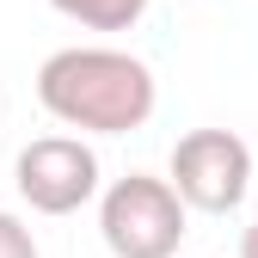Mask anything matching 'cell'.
<instances>
[{
	"label": "cell",
	"instance_id": "7",
	"mask_svg": "<svg viewBox=\"0 0 258 258\" xmlns=\"http://www.w3.org/2000/svg\"><path fill=\"white\" fill-rule=\"evenodd\" d=\"M240 258H258V221H252V228L240 234Z\"/></svg>",
	"mask_w": 258,
	"mask_h": 258
},
{
	"label": "cell",
	"instance_id": "6",
	"mask_svg": "<svg viewBox=\"0 0 258 258\" xmlns=\"http://www.w3.org/2000/svg\"><path fill=\"white\" fill-rule=\"evenodd\" d=\"M0 258H37V240L13 209H0Z\"/></svg>",
	"mask_w": 258,
	"mask_h": 258
},
{
	"label": "cell",
	"instance_id": "1",
	"mask_svg": "<svg viewBox=\"0 0 258 258\" xmlns=\"http://www.w3.org/2000/svg\"><path fill=\"white\" fill-rule=\"evenodd\" d=\"M37 105L68 129L129 136L154 117L160 86L142 55L105 49V43H74V49H55L37 68Z\"/></svg>",
	"mask_w": 258,
	"mask_h": 258
},
{
	"label": "cell",
	"instance_id": "4",
	"mask_svg": "<svg viewBox=\"0 0 258 258\" xmlns=\"http://www.w3.org/2000/svg\"><path fill=\"white\" fill-rule=\"evenodd\" d=\"M13 178L37 215H74L99 197V154L80 136H37L31 148H19Z\"/></svg>",
	"mask_w": 258,
	"mask_h": 258
},
{
	"label": "cell",
	"instance_id": "5",
	"mask_svg": "<svg viewBox=\"0 0 258 258\" xmlns=\"http://www.w3.org/2000/svg\"><path fill=\"white\" fill-rule=\"evenodd\" d=\"M49 7L61 19L86 25V31H129V25L148 13V0H49Z\"/></svg>",
	"mask_w": 258,
	"mask_h": 258
},
{
	"label": "cell",
	"instance_id": "2",
	"mask_svg": "<svg viewBox=\"0 0 258 258\" xmlns=\"http://www.w3.org/2000/svg\"><path fill=\"white\" fill-rule=\"evenodd\" d=\"M99 234L117 258H172L184 240V197L172 178L129 172L99 197Z\"/></svg>",
	"mask_w": 258,
	"mask_h": 258
},
{
	"label": "cell",
	"instance_id": "3",
	"mask_svg": "<svg viewBox=\"0 0 258 258\" xmlns=\"http://www.w3.org/2000/svg\"><path fill=\"white\" fill-rule=\"evenodd\" d=\"M166 178L184 197V209L228 215L252 190V148L234 136V129H190V136H178V148H172V172Z\"/></svg>",
	"mask_w": 258,
	"mask_h": 258
}]
</instances>
